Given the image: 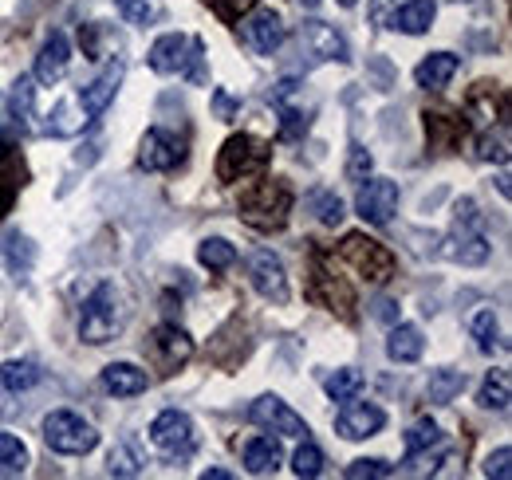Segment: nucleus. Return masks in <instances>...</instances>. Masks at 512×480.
Returning a JSON list of instances; mask_svg holds the SVG:
<instances>
[{
  "mask_svg": "<svg viewBox=\"0 0 512 480\" xmlns=\"http://www.w3.org/2000/svg\"><path fill=\"white\" fill-rule=\"evenodd\" d=\"M465 111H469V119H477L481 126H493V122H505L509 103H505V91L497 83H477L469 91V99H465Z\"/></svg>",
  "mask_w": 512,
  "mask_h": 480,
  "instance_id": "obj_19",
  "label": "nucleus"
},
{
  "mask_svg": "<svg viewBox=\"0 0 512 480\" xmlns=\"http://www.w3.org/2000/svg\"><path fill=\"white\" fill-rule=\"evenodd\" d=\"M119 83H123V60L107 63L83 91H79V111H83V119H99L111 103H115V95H119Z\"/></svg>",
  "mask_w": 512,
  "mask_h": 480,
  "instance_id": "obj_13",
  "label": "nucleus"
},
{
  "mask_svg": "<svg viewBox=\"0 0 512 480\" xmlns=\"http://www.w3.org/2000/svg\"><path fill=\"white\" fill-rule=\"evenodd\" d=\"M316 213H320V221L323 225H339L347 213H343V201L335 197V193H320L316 197Z\"/></svg>",
  "mask_w": 512,
  "mask_h": 480,
  "instance_id": "obj_44",
  "label": "nucleus"
},
{
  "mask_svg": "<svg viewBox=\"0 0 512 480\" xmlns=\"http://www.w3.org/2000/svg\"><path fill=\"white\" fill-rule=\"evenodd\" d=\"M67 67H71V44H67L64 32H52V36L44 40L40 56H36V83L56 87L67 75Z\"/></svg>",
  "mask_w": 512,
  "mask_h": 480,
  "instance_id": "obj_17",
  "label": "nucleus"
},
{
  "mask_svg": "<svg viewBox=\"0 0 512 480\" xmlns=\"http://www.w3.org/2000/svg\"><path fill=\"white\" fill-rule=\"evenodd\" d=\"M292 473H296V477H304V480L320 477L323 473V449L320 445H312V441L304 437V445H300V449H296V457H292Z\"/></svg>",
  "mask_w": 512,
  "mask_h": 480,
  "instance_id": "obj_36",
  "label": "nucleus"
},
{
  "mask_svg": "<svg viewBox=\"0 0 512 480\" xmlns=\"http://www.w3.org/2000/svg\"><path fill=\"white\" fill-rule=\"evenodd\" d=\"M509 402H512L509 370H489V378H485L481 390H477V406H481V410H497V414H505Z\"/></svg>",
  "mask_w": 512,
  "mask_h": 480,
  "instance_id": "obj_28",
  "label": "nucleus"
},
{
  "mask_svg": "<svg viewBox=\"0 0 512 480\" xmlns=\"http://www.w3.org/2000/svg\"><path fill=\"white\" fill-rule=\"evenodd\" d=\"M217 111H221V119H229V115H233V99H229L225 91H217Z\"/></svg>",
  "mask_w": 512,
  "mask_h": 480,
  "instance_id": "obj_46",
  "label": "nucleus"
},
{
  "mask_svg": "<svg viewBox=\"0 0 512 480\" xmlns=\"http://www.w3.org/2000/svg\"><path fill=\"white\" fill-rule=\"evenodd\" d=\"M241 221L256 233H280L292 213V189L280 178H260L241 193Z\"/></svg>",
  "mask_w": 512,
  "mask_h": 480,
  "instance_id": "obj_1",
  "label": "nucleus"
},
{
  "mask_svg": "<svg viewBox=\"0 0 512 480\" xmlns=\"http://www.w3.org/2000/svg\"><path fill=\"white\" fill-rule=\"evenodd\" d=\"M375 170V158L363 150V146H351V158H347V178L351 181H367Z\"/></svg>",
  "mask_w": 512,
  "mask_h": 480,
  "instance_id": "obj_42",
  "label": "nucleus"
},
{
  "mask_svg": "<svg viewBox=\"0 0 512 480\" xmlns=\"http://www.w3.org/2000/svg\"><path fill=\"white\" fill-rule=\"evenodd\" d=\"M386 425V414L375 406V402H351L335 414V433L347 437V441H363V437H375Z\"/></svg>",
  "mask_w": 512,
  "mask_h": 480,
  "instance_id": "obj_14",
  "label": "nucleus"
},
{
  "mask_svg": "<svg viewBox=\"0 0 512 480\" xmlns=\"http://www.w3.org/2000/svg\"><path fill=\"white\" fill-rule=\"evenodd\" d=\"M249 418H253L260 429H272V433H280V437H308V421L300 418L284 398H276V394L256 398Z\"/></svg>",
  "mask_w": 512,
  "mask_h": 480,
  "instance_id": "obj_11",
  "label": "nucleus"
},
{
  "mask_svg": "<svg viewBox=\"0 0 512 480\" xmlns=\"http://www.w3.org/2000/svg\"><path fill=\"white\" fill-rule=\"evenodd\" d=\"M205 480H229V473H225V469H209V473H205Z\"/></svg>",
  "mask_w": 512,
  "mask_h": 480,
  "instance_id": "obj_47",
  "label": "nucleus"
},
{
  "mask_svg": "<svg viewBox=\"0 0 512 480\" xmlns=\"http://www.w3.org/2000/svg\"><path fill=\"white\" fill-rule=\"evenodd\" d=\"M339 4H343V8H355V0H339Z\"/></svg>",
  "mask_w": 512,
  "mask_h": 480,
  "instance_id": "obj_50",
  "label": "nucleus"
},
{
  "mask_svg": "<svg viewBox=\"0 0 512 480\" xmlns=\"http://www.w3.org/2000/svg\"><path fill=\"white\" fill-rule=\"evenodd\" d=\"M308 300L327 307V311H335L339 319H355V292H351V284L347 280H339L335 272H327L320 260H316V268H312V280H308Z\"/></svg>",
  "mask_w": 512,
  "mask_h": 480,
  "instance_id": "obj_10",
  "label": "nucleus"
},
{
  "mask_svg": "<svg viewBox=\"0 0 512 480\" xmlns=\"http://www.w3.org/2000/svg\"><path fill=\"white\" fill-rule=\"evenodd\" d=\"M402 445H406V453L414 457V453H422V449H430V445H442V429H438L434 421H418V425H410V433L402 437Z\"/></svg>",
  "mask_w": 512,
  "mask_h": 480,
  "instance_id": "obj_37",
  "label": "nucleus"
},
{
  "mask_svg": "<svg viewBox=\"0 0 512 480\" xmlns=\"http://www.w3.org/2000/svg\"><path fill=\"white\" fill-rule=\"evenodd\" d=\"M0 414H4V406H0Z\"/></svg>",
  "mask_w": 512,
  "mask_h": 480,
  "instance_id": "obj_51",
  "label": "nucleus"
},
{
  "mask_svg": "<svg viewBox=\"0 0 512 480\" xmlns=\"http://www.w3.org/2000/svg\"><path fill=\"white\" fill-rule=\"evenodd\" d=\"M512 449L509 445H501L497 453H489V461H485V477L489 480H509L512 477Z\"/></svg>",
  "mask_w": 512,
  "mask_h": 480,
  "instance_id": "obj_43",
  "label": "nucleus"
},
{
  "mask_svg": "<svg viewBox=\"0 0 512 480\" xmlns=\"http://www.w3.org/2000/svg\"><path fill=\"white\" fill-rule=\"evenodd\" d=\"M32 103H36V87H32V79H20V83L12 87V99H8V115H12V122L32 126Z\"/></svg>",
  "mask_w": 512,
  "mask_h": 480,
  "instance_id": "obj_34",
  "label": "nucleus"
},
{
  "mask_svg": "<svg viewBox=\"0 0 512 480\" xmlns=\"http://www.w3.org/2000/svg\"><path fill=\"white\" fill-rule=\"evenodd\" d=\"M201 60H205L201 40L182 36V32H166V36H158L154 48L146 52L150 71H158V75H186V79H193V83L205 79V75H201Z\"/></svg>",
  "mask_w": 512,
  "mask_h": 480,
  "instance_id": "obj_4",
  "label": "nucleus"
},
{
  "mask_svg": "<svg viewBox=\"0 0 512 480\" xmlns=\"http://www.w3.org/2000/svg\"><path fill=\"white\" fill-rule=\"evenodd\" d=\"M150 441L162 449V453H186L193 445V421L190 414H182V410H166V414H158V418L150 421Z\"/></svg>",
  "mask_w": 512,
  "mask_h": 480,
  "instance_id": "obj_15",
  "label": "nucleus"
},
{
  "mask_svg": "<svg viewBox=\"0 0 512 480\" xmlns=\"http://www.w3.org/2000/svg\"><path fill=\"white\" fill-rule=\"evenodd\" d=\"M457 217H453V233L446 237V252L453 264H485L489 260V252H493V244L485 237V221H481V213H477V205L465 197V201H457V209H453Z\"/></svg>",
  "mask_w": 512,
  "mask_h": 480,
  "instance_id": "obj_3",
  "label": "nucleus"
},
{
  "mask_svg": "<svg viewBox=\"0 0 512 480\" xmlns=\"http://www.w3.org/2000/svg\"><path fill=\"white\" fill-rule=\"evenodd\" d=\"M469 331H473L481 355H493V351H497V315H493V307H481V311L473 315Z\"/></svg>",
  "mask_w": 512,
  "mask_h": 480,
  "instance_id": "obj_33",
  "label": "nucleus"
},
{
  "mask_svg": "<svg viewBox=\"0 0 512 480\" xmlns=\"http://www.w3.org/2000/svg\"><path fill=\"white\" fill-rule=\"evenodd\" d=\"M253 288L264 296V300H276V303L288 300V276H284L280 256H272V252H256L253 256Z\"/></svg>",
  "mask_w": 512,
  "mask_h": 480,
  "instance_id": "obj_18",
  "label": "nucleus"
},
{
  "mask_svg": "<svg viewBox=\"0 0 512 480\" xmlns=\"http://www.w3.org/2000/svg\"><path fill=\"white\" fill-rule=\"evenodd\" d=\"M379 315H383V319H390V315H394V303H390V300L379 303Z\"/></svg>",
  "mask_w": 512,
  "mask_h": 480,
  "instance_id": "obj_48",
  "label": "nucleus"
},
{
  "mask_svg": "<svg viewBox=\"0 0 512 480\" xmlns=\"http://www.w3.org/2000/svg\"><path fill=\"white\" fill-rule=\"evenodd\" d=\"M28 465V449L20 437L0 433V469H24Z\"/></svg>",
  "mask_w": 512,
  "mask_h": 480,
  "instance_id": "obj_40",
  "label": "nucleus"
},
{
  "mask_svg": "<svg viewBox=\"0 0 512 480\" xmlns=\"http://www.w3.org/2000/svg\"><path fill=\"white\" fill-rule=\"evenodd\" d=\"M339 256H343L363 280H371V284H386V280L398 272L394 252L386 248L383 240L367 237V233H347L343 244H339Z\"/></svg>",
  "mask_w": 512,
  "mask_h": 480,
  "instance_id": "obj_6",
  "label": "nucleus"
},
{
  "mask_svg": "<svg viewBox=\"0 0 512 480\" xmlns=\"http://www.w3.org/2000/svg\"><path fill=\"white\" fill-rule=\"evenodd\" d=\"M284 36H288V28H284L280 12H272V8H260V12H253V16L245 20V40L253 44V52H260V56L280 52Z\"/></svg>",
  "mask_w": 512,
  "mask_h": 480,
  "instance_id": "obj_16",
  "label": "nucleus"
},
{
  "mask_svg": "<svg viewBox=\"0 0 512 480\" xmlns=\"http://www.w3.org/2000/svg\"><path fill=\"white\" fill-rule=\"evenodd\" d=\"M20 185H24V158H20V150L12 142L0 138V217L12 209Z\"/></svg>",
  "mask_w": 512,
  "mask_h": 480,
  "instance_id": "obj_20",
  "label": "nucleus"
},
{
  "mask_svg": "<svg viewBox=\"0 0 512 480\" xmlns=\"http://www.w3.org/2000/svg\"><path fill=\"white\" fill-rule=\"evenodd\" d=\"M103 386H107L115 398H134V394H142V390L150 386V378H146V370H138L134 362H111V366L103 370Z\"/></svg>",
  "mask_w": 512,
  "mask_h": 480,
  "instance_id": "obj_23",
  "label": "nucleus"
},
{
  "mask_svg": "<svg viewBox=\"0 0 512 480\" xmlns=\"http://www.w3.org/2000/svg\"><path fill=\"white\" fill-rule=\"evenodd\" d=\"M40 382V366L28 359H12L0 366V390H12V394H20V390H32Z\"/></svg>",
  "mask_w": 512,
  "mask_h": 480,
  "instance_id": "obj_30",
  "label": "nucleus"
},
{
  "mask_svg": "<svg viewBox=\"0 0 512 480\" xmlns=\"http://www.w3.org/2000/svg\"><path fill=\"white\" fill-rule=\"evenodd\" d=\"M363 185V181H359ZM355 213L367 221V225H390V217L398 213V185L386 178H371L359 197H355Z\"/></svg>",
  "mask_w": 512,
  "mask_h": 480,
  "instance_id": "obj_12",
  "label": "nucleus"
},
{
  "mask_svg": "<svg viewBox=\"0 0 512 480\" xmlns=\"http://www.w3.org/2000/svg\"><path fill=\"white\" fill-rule=\"evenodd\" d=\"M434 16H438L434 0H406L402 8L390 12V28L402 32V36H422V32H430Z\"/></svg>",
  "mask_w": 512,
  "mask_h": 480,
  "instance_id": "obj_21",
  "label": "nucleus"
},
{
  "mask_svg": "<svg viewBox=\"0 0 512 480\" xmlns=\"http://www.w3.org/2000/svg\"><path fill=\"white\" fill-rule=\"evenodd\" d=\"M296 4H304V8H316V4H320V0H296Z\"/></svg>",
  "mask_w": 512,
  "mask_h": 480,
  "instance_id": "obj_49",
  "label": "nucleus"
},
{
  "mask_svg": "<svg viewBox=\"0 0 512 480\" xmlns=\"http://www.w3.org/2000/svg\"><path fill=\"white\" fill-rule=\"evenodd\" d=\"M422 351H426V339H422V331L414 323H398L390 331V339H386V355L394 362H418Z\"/></svg>",
  "mask_w": 512,
  "mask_h": 480,
  "instance_id": "obj_26",
  "label": "nucleus"
},
{
  "mask_svg": "<svg viewBox=\"0 0 512 480\" xmlns=\"http://www.w3.org/2000/svg\"><path fill=\"white\" fill-rule=\"evenodd\" d=\"M138 469H142V461H138V453L130 445H115L111 449V457H107V473L111 477H134Z\"/></svg>",
  "mask_w": 512,
  "mask_h": 480,
  "instance_id": "obj_39",
  "label": "nucleus"
},
{
  "mask_svg": "<svg viewBox=\"0 0 512 480\" xmlns=\"http://www.w3.org/2000/svg\"><path fill=\"white\" fill-rule=\"evenodd\" d=\"M268 158H272L268 142H260L253 134H229L221 154H217V181L233 185V181L253 178V174H260L268 166Z\"/></svg>",
  "mask_w": 512,
  "mask_h": 480,
  "instance_id": "obj_5",
  "label": "nucleus"
},
{
  "mask_svg": "<svg viewBox=\"0 0 512 480\" xmlns=\"http://www.w3.org/2000/svg\"><path fill=\"white\" fill-rule=\"evenodd\" d=\"M146 355L162 374H174V370H182L193 359V339L178 323H158L150 331V339H146Z\"/></svg>",
  "mask_w": 512,
  "mask_h": 480,
  "instance_id": "obj_8",
  "label": "nucleus"
},
{
  "mask_svg": "<svg viewBox=\"0 0 512 480\" xmlns=\"http://www.w3.org/2000/svg\"><path fill=\"white\" fill-rule=\"evenodd\" d=\"M308 130V119H300L296 111H284V138H300Z\"/></svg>",
  "mask_w": 512,
  "mask_h": 480,
  "instance_id": "obj_45",
  "label": "nucleus"
},
{
  "mask_svg": "<svg viewBox=\"0 0 512 480\" xmlns=\"http://www.w3.org/2000/svg\"><path fill=\"white\" fill-rule=\"evenodd\" d=\"M347 480H379V477H394V465L383 461V457H363V461H351L343 469Z\"/></svg>",
  "mask_w": 512,
  "mask_h": 480,
  "instance_id": "obj_38",
  "label": "nucleus"
},
{
  "mask_svg": "<svg viewBox=\"0 0 512 480\" xmlns=\"http://www.w3.org/2000/svg\"><path fill=\"white\" fill-rule=\"evenodd\" d=\"M323 390H327L331 402H347V398H355V394L363 390V374H359L355 366H343V370H335V374L323 382Z\"/></svg>",
  "mask_w": 512,
  "mask_h": 480,
  "instance_id": "obj_32",
  "label": "nucleus"
},
{
  "mask_svg": "<svg viewBox=\"0 0 512 480\" xmlns=\"http://www.w3.org/2000/svg\"><path fill=\"white\" fill-rule=\"evenodd\" d=\"M197 260H201L209 272H225V268L237 260V248H233L229 240L209 237V240H201V248H197Z\"/></svg>",
  "mask_w": 512,
  "mask_h": 480,
  "instance_id": "obj_31",
  "label": "nucleus"
},
{
  "mask_svg": "<svg viewBox=\"0 0 512 480\" xmlns=\"http://www.w3.org/2000/svg\"><path fill=\"white\" fill-rule=\"evenodd\" d=\"M426 134L434 150H453L465 138V119H453L446 111H426Z\"/></svg>",
  "mask_w": 512,
  "mask_h": 480,
  "instance_id": "obj_27",
  "label": "nucleus"
},
{
  "mask_svg": "<svg viewBox=\"0 0 512 480\" xmlns=\"http://www.w3.org/2000/svg\"><path fill=\"white\" fill-rule=\"evenodd\" d=\"M186 162V142L162 126L146 130L142 134V146H138V166L146 174H166V170H178Z\"/></svg>",
  "mask_w": 512,
  "mask_h": 480,
  "instance_id": "obj_9",
  "label": "nucleus"
},
{
  "mask_svg": "<svg viewBox=\"0 0 512 480\" xmlns=\"http://www.w3.org/2000/svg\"><path fill=\"white\" fill-rule=\"evenodd\" d=\"M461 390H465V374H461V370H430L426 398H430L434 406H449Z\"/></svg>",
  "mask_w": 512,
  "mask_h": 480,
  "instance_id": "obj_29",
  "label": "nucleus"
},
{
  "mask_svg": "<svg viewBox=\"0 0 512 480\" xmlns=\"http://www.w3.org/2000/svg\"><path fill=\"white\" fill-rule=\"evenodd\" d=\"M457 67H461V60L453 52H434V56H426L414 67V83L426 87V91H438V87H446L449 79L457 75Z\"/></svg>",
  "mask_w": 512,
  "mask_h": 480,
  "instance_id": "obj_24",
  "label": "nucleus"
},
{
  "mask_svg": "<svg viewBox=\"0 0 512 480\" xmlns=\"http://www.w3.org/2000/svg\"><path fill=\"white\" fill-rule=\"evenodd\" d=\"M205 4H209L225 24H237L241 16H249L256 8V0H205Z\"/></svg>",
  "mask_w": 512,
  "mask_h": 480,
  "instance_id": "obj_41",
  "label": "nucleus"
},
{
  "mask_svg": "<svg viewBox=\"0 0 512 480\" xmlns=\"http://www.w3.org/2000/svg\"><path fill=\"white\" fill-rule=\"evenodd\" d=\"M44 441L52 453H64V457H83L99 445V433L91 421H83L71 410H56L44 418Z\"/></svg>",
  "mask_w": 512,
  "mask_h": 480,
  "instance_id": "obj_7",
  "label": "nucleus"
},
{
  "mask_svg": "<svg viewBox=\"0 0 512 480\" xmlns=\"http://www.w3.org/2000/svg\"><path fill=\"white\" fill-rule=\"evenodd\" d=\"M280 457H284V449H280V441L276 437H253L249 445H245V469L253 473V477H268V473H276L280 469Z\"/></svg>",
  "mask_w": 512,
  "mask_h": 480,
  "instance_id": "obj_25",
  "label": "nucleus"
},
{
  "mask_svg": "<svg viewBox=\"0 0 512 480\" xmlns=\"http://www.w3.org/2000/svg\"><path fill=\"white\" fill-rule=\"evenodd\" d=\"M304 40L312 44V52L320 56V60H335V63H347V40L331 28V24H323V20H308L304 24Z\"/></svg>",
  "mask_w": 512,
  "mask_h": 480,
  "instance_id": "obj_22",
  "label": "nucleus"
},
{
  "mask_svg": "<svg viewBox=\"0 0 512 480\" xmlns=\"http://www.w3.org/2000/svg\"><path fill=\"white\" fill-rule=\"evenodd\" d=\"M127 323V311H123V296L115 284H99L87 303H83V315H79V339L91 343V347H103L111 343Z\"/></svg>",
  "mask_w": 512,
  "mask_h": 480,
  "instance_id": "obj_2",
  "label": "nucleus"
},
{
  "mask_svg": "<svg viewBox=\"0 0 512 480\" xmlns=\"http://www.w3.org/2000/svg\"><path fill=\"white\" fill-rule=\"evenodd\" d=\"M115 4H119L123 20L138 24V28H146V24H154L162 16V0H115Z\"/></svg>",
  "mask_w": 512,
  "mask_h": 480,
  "instance_id": "obj_35",
  "label": "nucleus"
}]
</instances>
